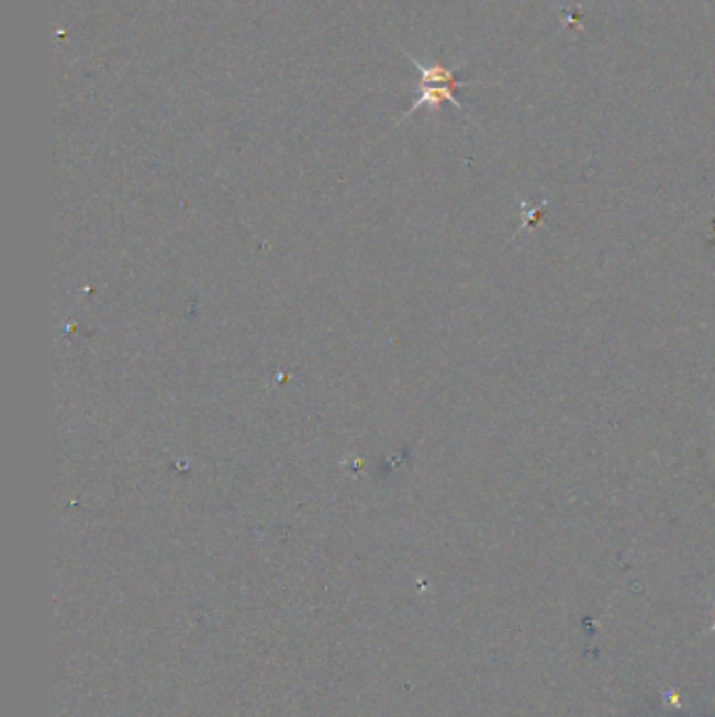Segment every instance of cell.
Listing matches in <instances>:
<instances>
[{
  "label": "cell",
  "mask_w": 715,
  "mask_h": 717,
  "mask_svg": "<svg viewBox=\"0 0 715 717\" xmlns=\"http://www.w3.org/2000/svg\"><path fill=\"white\" fill-rule=\"evenodd\" d=\"M410 59H412L415 70L420 71V82H417V97H415L414 105L405 112V116L401 117V122L407 120L424 105L431 108L433 112H440L443 103H451L454 108L463 110V105L456 99V93H454L458 87H466V82L456 80L458 68L451 70V68H445L438 61L424 64V61H417L412 55H410Z\"/></svg>",
  "instance_id": "obj_1"
}]
</instances>
